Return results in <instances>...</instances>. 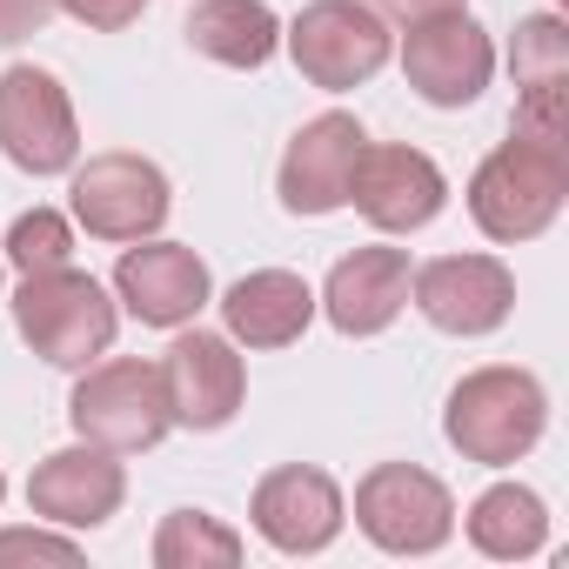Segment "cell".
Instances as JSON below:
<instances>
[{
    "label": "cell",
    "instance_id": "13",
    "mask_svg": "<svg viewBox=\"0 0 569 569\" xmlns=\"http://www.w3.org/2000/svg\"><path fill=\"white\" fill-rule=\"evenodd\" d=\"M362 148H369V134H362L356 114H316L289 141V154H281V174H274L281 208L289 214H336V208H349V174H356Z\"/></svg>",
    "mask_w": 569,
    "mask_h": 569
},
{
    "label": "cell",
    "instance_id": "2",
    "mask_svg": "<svg viewBox=\"0 0 569 569\" xmlns=\"http://www.w3.org/2000/svg\"><path fill=\"white\" fill-rule=\"evenodd\" d=\"M14 329H21V342H28L41 362H54V369H88L94 356H108L121 316H114V302H108L101 281L68 261V268H48V274H21Z\"/></svg>",
    "mask_w": 569,
    "mask_h": 569
},
{
    "label": "cell",
    "instance_id": "28",
    "mask_svg": "<svg viewBox=\"0 0 569 569\" xmlns=\"http://www.w3.org/2000/svg\"><path fill=\"white\" fill-rule=\"evenodd\" d=\"M0 502H8V476H0Z\"/></svg>",
    "mask_w": 569,
    "mask_h": 569
},
{
    "label": "cell",
    "instance_id": "10",
    "mask_svg": "<svg viewBox=\"0 0 569 569\" xmlns=\"http://www.w3.org/2000/svg\"><path fill=\"white\" fill-rule=\"evenodd\" d=\"M261 542H274L281 556H316L342 536V489L329 469H309V462H289V469H268L254 482V502H248Z\"/></svg>",
    "mask_w": 569,
    "mask_h": 569
},
{
    "label": "cell",
    "instance_id": "23",
    "mask_svg": "<svg viewBox=\"0 0 569 569\" xmlns=\"http://www.w3.org/2000/svg\"><path fill=\"white\" fill-rule=\"evenodd\" d=\"M8 261H14L21 274L68 268V261H74V234H68V221H61L54 208H34V214H21V221L8 228Z\"/></svg>",
    "mask_w": 569,
    "mask_h": 569
},
{
    "label": "cell",
    "instance_id": "26",
    "mask_svg": "<svg viewBox=\"0 0 569 569\" xmlns=\"http://www.w3.org/2000/svg\"><path fill=\"white\" fill-rule=\"evenodd\" d=\"M61 14V0H0V48H14L28 34H41Z\"/></svg>",
    "mask_w": 569,
    "mask_h": 569
},
{
    "label": "cell",
    "instance_id": "8",
    "mask_svg": "<svg viewBox=\"0 0 569 569\" xmlns=\"http://www.w3.org/2000/svg\"><path fill=\"white\" fill-rule=\"evenodd\" d=\"M74 221L94 241H148L168 221V174L141 154H94L74 168Z\"/></svg>",
    "mask_w": 569,
    "mask_h": 569
},
{
    "label": "cell",
    "instance_id": "27",
    "mask_svg": "<svg viewBox=\"0 0 569 569\" xmlns=\"http://www.w3.org/2000/svg\"><path fill=\"white\" fill-rule=\"evenodd\" d=\"M369 8H376L382 21L422 28V21H436V14H462V0H369Z\"/></svg>",
    "mask_w": 569,
    "mask_h": 569
},
{
    "label": "cell",
    "instance_id": "1",
    "mask_svg": "<svg viewBox=\"0 0 569 569\" xmlns=\"http://www.w3.org/2000/svg\"><path fill=\"white\" fill-rule=\"evenodd\" d=\"M562 201H569V148L516 128L469 181V214L489 241H536L562 214Z\"/></svg>",
    "mask_w": 569,
    "mask_h": 569
},
{
    "label": "cell",
    "instance_id": "7",
    "mask_svg": "<svg viewBox=\"0 0 569 569\" xmlns=\"http://www.w3.org/2000/svg\"><path fill=\"white\" fill-rule=\"evenodd\" d=\"M289 54L316 88H362L389 68V28L369 0H316L289 28Z\"/></svg>",
    "mask_w": 569,
    "mask_h": 569
},
{
    "label": "cell",
    "instance_id": "3",
    "mask_svg": "<svg viewBox=\"0 0 569 569\" xmlns=\"http://www.w3.org/2000/svg\"><path fill=\"white\" fill-rule=\"evenodd\" d=\"M549 422V396L529 369H476L456 382L449 409H442V436L469 456V462H522L542 442Z\"/></svg>",
    "mask_w": 569,
    "mask_h": 569
},
{
    "label": "cell",
    "instance_id": "5",
    "mask_svg": "<svg viewBox=\"0 0 569 569\" xmlns=\"http://www.w3.org/2000/svg\"><path fill=\"white\" fill-rule=\"evenodd\" d=\"M356 522L389 556H429V549L449 542L456 502H449V489L429 469H416V462H376L356 482Z\"/></svg>",
    "mask_w": 569,
    "mask_h": 569
},
{
    "label": "cell",
    "instance_id": "24",
    "mask_svg": "<svg viewBox=\"0 0 569 569\" xmlns=\"http://www.w3.org/2000/svg\"><path fill=\"white\" fill-rule=\"evenodd\" d=\"M61 14H74L94 34H121V28H134L148 14V0H61Z\"/></svg>",
    "mask_w": 569,
    "mask_h": 569
},
{
    "label": "cell",
    "instance_id": "4",
    "mask_svg": "<svg viewBox=\"0 0 569 569\" xmlns=\"http://www.w3.org/2000/svg\"><path fill=\"white\" fill-rule=\"evenodd\" d=\"M68 422L81 442L94 449H114V456H141L154 449L174 416H168V396H161V369L154 362H101L74 382L68 396Z\"/></svg>",
    "mask_w": 569,
    "mask_h": 569
},
{
    "label": "cell",
    "instance_id": "21",
    "mask_svg": "<svg viewBox=\"0 0 569 569\" xmlns=\"http://www.w3.org/2000/svg\"><path fill=\"white\" fill-rule=\"evenodd\" d=\"M154 562L161 569H234L241 562V536L221 529L208 509H174L154 536Z\"/></svg>",
    "mask_w": 569,
    "mask_h": 569
},
{
    "label": "cell",
    "instance_id": "19",
    "mask_svg": "<svg viewBox=\"0 0 569 569\" xmlns=\"http://www.w3.org/2000/svg\"><path fill=\"white\" fill-rule=\"evenodd\" d=\"M181 34L221 68H268V54L281 48V21L268 14V0H194Z\"/></svg>",
    "mask_w": 569,
    "mask_h": 569
},
{
    "label": "cell",
    "instance_id": "16",
    "mask_svg": "<svg viewBox=\"0 0 569 569\" xmlns=\"http://www.w3.org/2000/svg\"><path fill=\"white\" fill-rule=\"evenodd\" d=\"M128 496V476L114 462V449H54L34 476H28V509L61 522V529H101Z\"/></svg>",
    "mask_w": 569,
    "mask_h": 569
},
{
    "label": "cell",
    "instance_id": "20",
    "mask_svg": "<svg viewBox=\"0 0 569 569\" xmlns=\"http://www.w3.org/2000/svg\"><path fill=\"white\" fill-rule=\"evenodd\" d=\"M469 542L496 562H522L549 542V516H542V496L522 489V482H496L476 496L469 509Z\"/></svg>",
    "mask_w": 569,
    "mask_h": 569
},
{
    "label": "cell",
    "instance_id": "18",
    "mask_svg": "<svg viewBox=\"0 0 569 569\" xmlns=\"http://www.w3.org/2000/svg\"><path fill=\"white\" fill-rule=\"evenodd\" d=\"M309 316H316V296H309V281L289 274V268H254V274H241L234 289L221 296V322L248 349H289V342H302Z\"/></svg>",
    "mask_w": 569,
    "mask_h": 569
},
{
    "label": "cell",
    "instance_id": "12",
    "mask_svg": "<svg viewBox=\"0 0 569 569\" xmlns=\"http://www.w3.org/2000/svg\"><path fill=\"white\" fill-rule=\"evenodd\" d=\"M161 396H168V416L181 429H228L241 396H248V369L234 356L228 336H174V349L161 356Z\"/></svg>",
    "mask_w": 569,
    "mask_h": 569
},
{
    "label": "cell",
    "instance_id": "14",
    "mask_svg": "<svg viewBox=\"0 0 569 569\" xmlns=\"http://www.w3.org/2000/svg\"><path fill=\"white\" fill-rule=\"evenodd\" d=\"M349 201L382 228V234H416L442 214L449 181L422 148H362L349 174Z\"/></svg>",
    "mask_w": 569,
    "mask_h": 569
},
{
    "label": "cell",
    "instance_id": "15",
    "mask_svg": "<svg viewBox=\"0 0 569 569\" xmlns=\"http://www.w3.org/2000/svg\"><path fill=\"white\" fill-rule=\"evenodd\" d=\"M114 296L148 329H181L208 309V261L181 241H141L114 268Z\"/></svg>",
    "mask_w": 569,
    "mask_h": 569
},
{
    "label": "cell",
    "instance_id": "17",
    "mask_svg": "<svg viewBox=\"0 0 569 569\" xmlns=\"http://www.w3.org/2000/svg\"><path fill=\"white\" fill-rule=\"evenodd\" d=\"M409 309V254L402 248H356L329 268L322 316L342 336H382Z\"/></svg>",
    "mask_w": 569,
    "mask_h": 569
},
{
    "label": "cell",
    "instance_id": "9",
    "mask_svg": "<svg viewBox=\"0 0 569 569\" xmlns=\"http://www.w3.org/2000/svg\"><path fill=\"white\" fill-rule=\"evenodd\" d=\"M409 296L442 336H489L516 309V274L496 254H442L409 274Z\"/></svg>",
    "mask_w": 569,
    "mask_h": 569
},
{
    "label": "cell",
    "instance_id": "6",
    "mask_svg": "<svg viewBox=\"0 0 569 569\" xmlns=\"http://www.w3.org/2000/svg\"><path fill=\"white\" fill-rule=\"evenodd\" d=\"M0 154L21 174H68L81 161L74 101L48 68H8L0 74Z\"/></svg>",
    "mask_w": 569,
    "mask_h": 569
},
{
    "label": "cell",
    "instance_id": "22",
    "mask_svg": "<svg viewBox=\"0 0 569 569\" xmlns=\"http://www.w3.org/2000/svg\"><path fill=\"white\" fill-rule=\"evenodd\" d=\"M509 68L516 88H569V34L556 14H529L509 34Z\"/></svg>",
    "mask_w": 569,
    "mask_h": 569
},
{
    "label": "cell",
    "instance_id": "11",
    "mask_svg": "<svg viewBox=\"0 0 569 569\" xmlns=\"http://www.w3.org/2000/svg\"><path fill=\"white\" fill-rule=\"evenodd\" d=\"M402 74L429 108H469L489 74H496V48L469 14H436L422 28H409L402 41Z\"/></svg>",
    "mask_w": 569,
    "mask_h": 569
},
{
    "label": "cell",
    "instance_id": "25",
    "mask_svg": "<svg viewBox=\"0 0 569 569\" xmlns=\"http://www.w3.org/2000/svg\"><path fill=\"white\" fill-rule=\"evenodd\" d=\"M81 549L61 542V536H41V529H8L0 536V562H74Z\"/></svg>",
    "mask_w": 569,
    "mask_h": 569
}]
</instances>
